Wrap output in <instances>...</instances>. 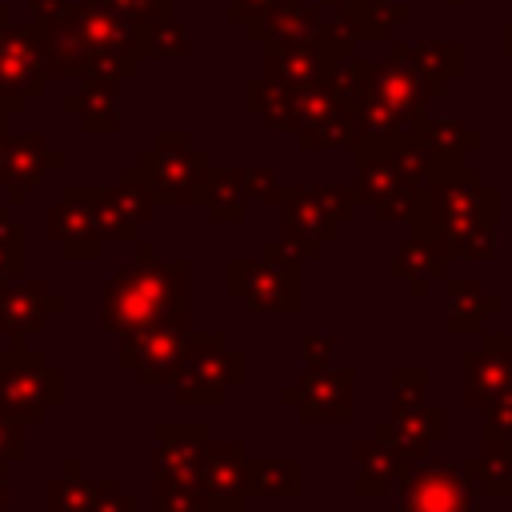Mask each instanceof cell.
<instances>
[{"mask_svg":"<svg viewBox=\"0 0 512 512\" xmlns=\"http://www.w3.org/2000/svg\"><path fill=\"white\" fill-rule=\"evenodd\" d=\"M100 480L88 476L76 456H68L64 468L56 476H48V484H44V512H92L96 496H100Z\"/></svg>","mask_w":512,"mask_h":512,"instance_id":"obj_24","label":"cell"},{"mask_svg":"<svg viewBox=\"0 0 512 512\" xmlns=\"http://www.w3.org/2000/svg\"><path fill=\"white\" fill-rule=\"evenodd\" d=\"M64 404V372H56L44 352L28 348V340H8L0 348V412L44 424Z\"/></svg>","mask_w":512,"mask_h":512,"instance_id":"obj_4","label":"cell"},{"mask_svg":"<svg viewBox=\"0 0 512 512\" xmlns=\"http://www.w3.org/2000/svg\"><path fill=\"white\" fill-rule=\"evenodd\" d=\"M64 312V300L48 288L44 276H0V336L32 340L48 328V320Z\"/></svg>","mask_w":512,"mask_h":512,"instance_id":"obj_11","label":"cell"},{"mask_svg":"<svg viewBox=\"0 0 512 512\" xmlns=\"http://www.w3.org/2000/svg\"><path fill=\"white\" fill-rule=\"evenodd\" d=\"M32 4V24L36 28H56V24H72V16H76V8L68 4V0H28Z\"/></svg>","mask_w":512,"mask_h":512,"instance_id":"obj_41","label":"cell"},{"mask_svg":"<svg viewBox=\"0 0 512 512\" xmlns=\"http://www.w3.org/2000/svg\"><path fill=\"white\" fill-rule=\"evenodd\" d=\"M212 216V224H240L248 216V172L240 168H224L208 176V188H204V200H200Z\"/></svg>","mask_w":512,"mask_h":512,"instance_id":"obj_25","label":"cell"},{"mask_svg":"<svg viewBox=\"0 0 512 512\" xmlns=\"http://www.w3.org/2000/svg\"><path fill=\"white\" fill-rule=\"evenodd\" d=\"M140 172V180L152 188L156 204H200L208 176H212V160L204 148H196L184 132H160L132 164Z\"/></svg>","mask_w":512,"mask_h":512,"instance_id":"obj_5","label":"cell"},{"mask_svg":"<svg viewBox=\"0 0 512 512\" xmlns=\"http://www.w3.org/2000/svg\"><path fill=\"white\" fill-rule=\"evenodd\" d=\"M28 256V232L24 224L12 216L8 204H0V276H20Z\"/></svg>","mask_w":512,"mask_h":512,"instance_id":"obj_33","label":"cell"},{"mask_svg":"<svg viewBox=\"0 0 512 512\" xmlns=\"http://www.w3.org/2000/svg\"><path fill=\"white\" fill-rule=\"evenodd\" d=\"M416 460L376 436L356 444V496H392Z\"/></svg>","mask_w":512,"mask_h":512,"instance_id":"obj_19","label":"cell"},{"mask_svg":"<svg viewBox=\"0 0 512 512\" xmlns=\"http://www.w3.org/2000/svg\"><path fill=\"white\" fill-rule=\"evenodd\" d=\"M280 208H284L280 240L292 244L300 260H308L340 236V224L352 220L356 192L352 188H284Z\"/></svg>","mask_w":512,"mask_h":512,"instance_id":"obj_6","label":"cell"},{"mask_svg":"<svg viewBox=\"0 0 512 512\" xmlns=\"http://www.w3.org/2000/svg\"><path fill=\"white\" fill-rule=\"evenodd\" d=\"M64 112H72L84 132H116V124H120V116H116V84L84 80V88L64 100Z\"/></svg>","mask_w":512,"mask_h":512,"instance_id":"obj_27","label":"cell"},{"mask_svg":"<svg viewBox=\"0 0 512 512\" xmlns=\"http://www.w3.org/2000/svg\"><path fill=\"white\" fill-rule=\"evenodd\" d=\"M300 136V148L316 152V148H352L356 144V116H352V104L336 108L332 116H324L320 124L296 132Z\"/></svg>","mask_w":512,"mask_h":512,"instance_id":"obj_32","label":"cell"},{"mask_svg":"<svg viewBox=\"0 0 512 512\" xmlns=\"http://www.w3.org/2000/svg\"><path fill=\"white\" fill-rule=\"evenodd\" d=\"M248 200H260V204H280L284 200V184H280L276 168L248 172Z\"/></svg>","mask_w":512,"mask_h":512,"instance_id":"obj_39","label":"cell"},{"mask_svg":"<svg viewBox=\"0 0 512 512\" xmlns=\"http://www.w3.org/2000/svg\"><path fill=\"white\" fill-rule=\"evenodd\" d=\"M4 32H8V8H0V44H4Z\"/></svg>","mask_w":512,"mask_h":512,"instance_id":"obj_45","label":"cell"},{"mask_svg":"<svg viewBox=\"0 0 512 512\" xmlns=\"http://www.w3.org/2000/svg\"><path fill=\"white\" fill-rule=\"evenodd\" d=\"M92 512H140V500L136 496H128L124 488H120V480L116 476H104L100 480V496H96V508Z\"/></svg>","mask_w":512,"mask_h":512,"instance_id":"obj_38","label":"cell"},{"mask_svg":"<svg viewBox=\"0 0 512 512\" xmlns=\"http://www.w3.org/2000/svg\"><path fill=\"white\" fill-rule=\"evenodd\" d=\"M188 336H192V312L148 324V328H136V332L120 336L116 368L132 372L140 388H168L172 376H176V364L184 356Z\"/></svg>","mask_w":512,"mask_h":512,"instance_id":"obj_8","label":"cell"},{"mask_svg":"<svg viewBox=\"0 0 512 512\" xmlns=\"http://www.w3.org/2000/svg\"><path fill=\"white\" fill-rule=\"evenodd\" d=\"M280 0H232V20H260L264 12H272Z\"/></svg>","mask_w":512,"mask_h":512,"instance_id":"obj_42","label":"cell"},{"mask_svg":"<svg viewBox=\"0 0 512 512\" xmlns=\"http://www.w3.org/2000/svg\"><path fill=\"white\" fill-rule=\"evenodd\" d=\"M416 136L428 144V152H432L436 160H460L464 152L480 148V136H476V132H468V128H464V124H456V120H432V124H424V120H420Z\"/></svg>","mask_w":512,"mask_h":512,"instance_id":"obj_31","label":"cell"},{"mask_svg":"<svg viewBox=\"0 0 512 512\" xmlns=\"http://www.w3.org/2000/svg\"><path fill=\"white\" fill-rule=\"evenodd\" d=\"M244 480L252 500H292L304 492V464L296 456H248Z\"/></svg>","mask_w":512,"mask_h":512,"instance_id":"obj_23","label":"cell"},{"mask_svg":"<svg viewBox=\"0 0 512 512\" xmlns=\"http://www.w3.org/2000/svg\"><path fill=\"white\" fill-rule=\"evenodd\" d=\"M476 496H512V444L484 440L480 456L464 460Z\"/></svg>","mask_w":512,"mask_h":512,"instance_id":"obj_26","label":"cell"},{"mask_svg":"<svg viewBox=\"0 0 512 512\" xmlns=\"http://www.w3.org/2000/svg\"><path fill=\"white\" fill-rule=\"evenodd\" d=\"M500 312V296L484 288L476 276H444V328L448 332H480L488 316Z\"/></svg>","mask_w":512,"mask_h":512,"instance_id":"obj_21","label":"cell"},{"mask_svg":"<svg viewBox=\"0 0 512 512\" xmlns=\"http://www.w3.org/2000/svg\"><path fill=\"white\" fill-rule=\"evenodd\" d=\"M44 80H48V68H44V48H40L36 24H28V28L8 24L4 44H0V104L16 116L28 104V96L44 92Z\"/></svg>","mask_w":512,"mask_h":512,"instance_id":"obj_12","label":"cell"},{"mask_svg":"<svg viewBox=\"0 0 512 512\" xmlns=\"http://www.w3.org/2000/svg\"><path fill=\"white\" fill-rule=\"evenodd\" d=\"M460 396L464 404H492L512 396V332H488L480 348H472L460 364Z\"/></svg>","mask_w":512,"mask_h":512,"instance_id":"obj_14","label":"cell"},{"mask_svg":"<svg viewBox=\"0 0 512 512\" xmlns=\"http://www.w3.org/2000/svg\"><path fill=\"white\" fill-rule=\"evenodd\" d=\"M44 236L68 256V260H96L100 232L92 220V188H68L56 204L44 208Z\"/></svg>","mask_w":512,"mask_h":512,"instance_id":"obj_16","label":"cell"},{"mask_svg":"<svg viewBox=\"0 0 512 512\" xmlns=\"http://www.w3.org/2000/svg\"><path fill=\"white\" fill-rule=\"evenodd\" d=\"M392 408H416L428 400V372L424 368H392Z\"/></svg>","mask_w":512,"mask_h":512,"instance_id":"obj_35","label":"cell"},{"mask_svg":"<svg viewBox=\"0 0 512 512\" xmlns=\"http://www.w3.org/2000/svg\"><path fill=\"white\" fill-rule=\"evenodd\" d=\"M156 512H212L200 484H164L156 480Z\"/></svg>","mask_w":512,"mask_h":512,"instance_id":"obj_34","label":"cell"},{"mask_svg":"<svg viewBox=\"0 0 512 512\" xmlns=\"http://www.w3.org/2000/svg\"><path fill=\"white\" fill-rule=\"evenodd\" d=\"M248 112L272 128L296 132V88H284L268 76H252L248 80Z\"/></svg>","mask_w":512,"mask_h":512,"instance_id":"obj_28","label":"cell"},{"mask_svg":"<svg viewBox=\"0 0 512 512\" xmlns=\"http://www.w3.org/2000/svg\"><path fill=\"white\" fill-rule=\"evenodd\" d=\"M448 248L428 236V232H412L408 240L396 244V256H392V276H400L408 284L412 296H424L432 280H444L448 276Z\"/></svg>","mask_w":512,"mask_h":512,"instance_id":"obj_20","label":"cell"},{"mask_svg":"<svg viewBox=\"0 0 512 512\" xmlns=\"http://www.w3.org/2000/svg\"><path fill=\"white\" fill-rule=\"evenodd\" d=\"M92 220H96V232H100L104 244L140 240V224L124 212V204L116 200L112 184H108V188H92Z\"/></svg>","mask_w":512,"mask_h":512,"instance_id":"obj_29","label":"cell"},{"mask_svg":"<svg viewBox=\"0 0 512 512\" xmlns=\"http://www.w3.org/2000/svg\"><path fill=\"white\" fill-rule=\"evenodd\" d=\"M136 52L140 56H172V60H180V56H188V32L172 12L156 16V20L136 28Z\"/></svg>","mask_w":512,"mask_h":512,"instance_id":"obj_30","label":"cell"},{"mask_svg":"<svg viewBox=\"0 0 512 512\" xmlns=\"http://www.w3.org/2000/svg\"><path fill=\"white\" fill-rule=\"evenodd\" d=\"M212 432L204 420H164L156 424V448H152V472L164 484H196L200 460Z\"/></svg>","mask_w":512,"mask_h":512,"instance_id":"obj_15","label":"cell"},{"mask_svg":"<svg viewBox=\"0 0 512 512\" xmlns=\"http://www.w3.org/2000/svg\"><path fill=\"white\" fill-rule=\"evenodd\" d=\"M248 444L244 440H208L200 460V492L212 512H248V480H244Z\"/></svg>","mask_w":512,"mask_h":512,"instance_id":"obj_13","label":"cell"},{"mask_svg":"<svg viewBox=\"0 0 512 512\" xmlns=\"http://www.w3.org/2000/svg\"><path fill=\"white\" fill-rule=\"evenodd\" d=\"M244 376H248V360L240 348L228 344L224 332H192L168 392L172 404L180 408H216L228 400L232 388L244 384Z\"/></svg>","mask_w":512,"mask_h":512,"instance_id":"obj_3","label":"cell"},{"mask_svg":"<svg viewBox=\"0 0 512 512\" xmlns=\"http://www.w3.org/2000/svg\"><path fill=\"white\" fill-rule=\"evenodd\" d=\"M0 512H8V468H0Z\"/></svg>","mask_w":512,"mask_h":512,"instance_id":"obj_43","label":"cell"},{"mask_svg":"<svg viewBox=\"0 0 512 512\" xmlns=\"http://www.w3.org/2000/svg\"><path fill=\"white\" fill-rule=\"evenodd\" d=\"M64 156L48 144L44 132H8V152H4V188H8V208H20L32 188H40Z\"/></svg>","mask_w":512,"mask_h":512,"instance_id":"obj_17","label":"cell"},{"mask_svg":"<svg viewBox=\"0 0 512 512\" xmlns=\"http://www.w3.org/2000/svg\"><path fill=\"white\" fill-rule=\"evenodd\" d=\"M372 436L408 452L412 460H424L432 444H444L448 436V412L440 404H416V408H392L388 420H376L372 424Z\"/></svg>","mask_w":512,"mask_h":512,"instance_id":"obj_18","label":"cell"},{"mask_svg":"<svg viewBox=\"0 0 512 512\" xmlns=\"http://www.w3.org/2000/svg\"><path fill=\"white\" fill-rule=\"evenodd\" d=\"M484 440L512 444V396H500L484 404Z\"/></svg>","mask_w":512,"mask_h":512,"instance_id":"obj_37","label":"cell"},{"mask_svg":"<svg viewBox=\"0 0 512 512\" xmlns=\"http://www.w3.org/2000/svg\"><path fill=\"white\" fill-rule=\"evenodd\" d=\"M24 456H28V424L0 412V468H12Z\"/></svg>","mask_w":512,"mask_h":512,"instance_id":"obj_36","label":"cell"},{"mask_svg":"<svg viewBox=\"0 0 512 512\" xmlns=\"http://www.w3.org/2000/svg\"><path fill=\"white\" fill-rule=\"evenodd\" d=\"M304 424H348L356 420V372L352 368H304L296 384L280 392Z\"/></svg>","mask_w":512,"mask_h":512,"instance_id":"obj_10","label":"cell"},{"mask_svg":"<svg viewBox=\"0 0 512 512\" xmlns=\"http://www.w3.org/2000/svg\"><path fill=\"white\" fill-rule=\"evenodd\" d=\"M228 292L260 316H296L300 296V252L284 240H268L260 256H236L224 268Z\"/></svg>","mask_w":512,"mask_h":512,"instance_id":"obj_2","label":"cell"},{"mask_svg":"<svg viewBox=\"0 0 512 512\" xmlns=\"http://www.w3.org/2000/svg\"><path fill=\"white\" fill-rule=\"evenodd\" d=\"M332 348H336V340L328 332H304L300 336V356H304L308 368H328L332 364Z\"/></svg>","mask_w":512,"mask_h":512,"instance_id":"obj_40","label":"cell"},{"mask_svg":"<svg viewBox=\"0 0 512 512\" xmlns=\"http://www.w3.org/2000/svg\"><path fill=\"white\" fill-rule=\"evenodd\" d=\"M392 512H480L464 460H416L396 488Z\"/></svg>","mask_w":512,"mask_h":512,"instance_id":"obj_9","label":"cell"},{"mask_svg":"<svg viewBox=\"0 0 512 512\" xmlns=\"http://www.w3.org/2000/svg\"><path fill=\"white\" fill-rule=\"evenodd\" d=\"M356 148V204H368L376 220H408L416 204V180L408 176L396 140L392 144H352Z\"/></svg>","mask_w":512,"mask_h":512,"instance_id":"obj_7","label":"cell"},{"mask_svg":"<svg viewBox=\"0 0 512 512\" xmlns=\"http://www.w3.org/2000/svg\"><path fill=\"white\" fill-rule=\"evenodd\" d=\"M188 312H192L188 260H160L148 240H140V256L132 264H120L100 288V328L112 336H128L136 328Z\"/></svg>","mask_w":512,"mask_h":512,"instance_id":"obj_1","label":"cell"},{"mask_svg":"<svg viewBox=\"0 0 512 512\" xmlns=\"http://www.w3.org/2000/svg\"><path fill=\"white\" fill-rule=\"evenodd\" d=\"M336 56L316 48V44H276L264 52V76L284 84V88H308V84H320L328 64Z\"/></svg>","mask_w":512,"mask_h":512,"instance_id":"obj_22","label":"cell"},{"mask_svg":"<svg viewBox=\"0 0 512 512\" xmlns=\"http://www.w3.org/2000/svg\"><path fill=\"white\" fill-rule=\"evenodd\" d=\"M4 152H8V132L0 128V188H4Z\"/></svg>","mask_w":512,"mask_h":512,"instance_id":"obj_44","label":"cell"}]
</instances>
